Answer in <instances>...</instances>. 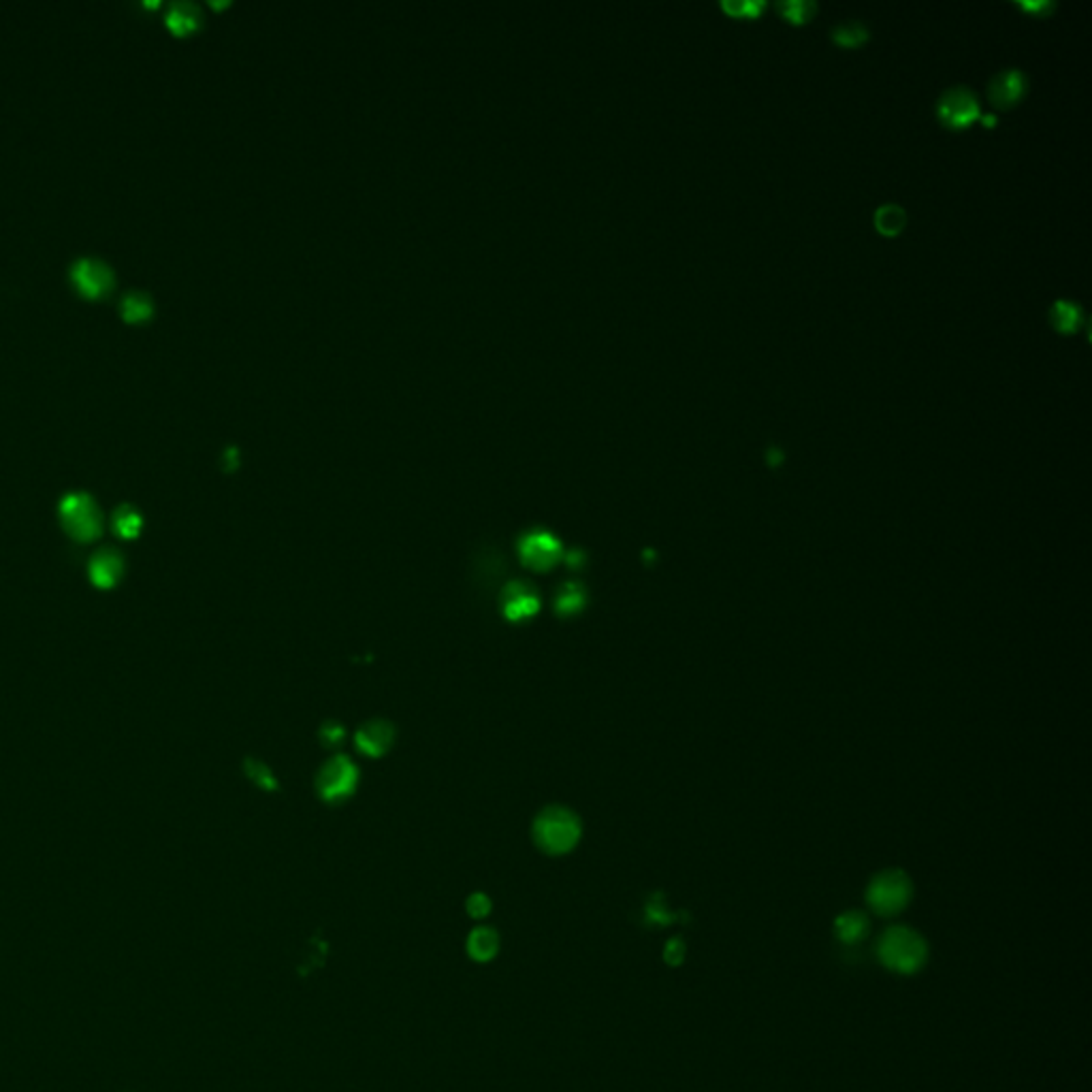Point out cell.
Wrapping results in <instances>:
<instances>
[{"label": "cell", "instance_id": "1", "mask_svg": "<svg viewBox=\"0 0 1092 1092\" xmlns=\"http://www.w3.org/2000/svg\"><path fill=\"white\" fill-rule=\"evenodd\" d=\"M877 960L897 975H915L928 963V943L918 930L890 926L877 939Z\"/></svg>", "mask_w": 1092, "mask_h": 1092}, {"label": "cell", "instance_id": "2", "mask_svg": "<svg viewBox=\"0 0 1092 1092\" xmlns=\"http://www.w3.org/2000/svg\"><path fill=\"white\" fill-rule=\"evenodd\" d=\"M913 898V883L907 873L898 869H888L870 879L867 888V903L882 918H892L905 911Z\"/></svg>", "mask_w": 1092, "mask_h": 1092}, {"label": "cell", "instance_id": "3", "mask_svg": "<svg viewBox=\"0 0 1092 1092\" xmlns=\"http://www.w3.org/2000/svg\"><path fill=\"white\" fill-rule=\"evenodd\" d=\"M61 519L67 533L79 542H90L101 533L97 504L86 493H71L61 504Z\"/></svg>", "mask_w": 1092, "mask_h": 1092}, {"label": "cell", "instance_id": "4", "mask_svg": "<svg viewBox=\"0 0 1092 1092\" xmlns=\"http://www.w3.org/2000/svg\"><path fill=\"white\" fill-rule=\"evenodd\" d=\"M937 115L950 128H964L979 118V102L966 86H951L937 101Z\"/></svg>", "mask_w": 1092, "mask_h": 1092}, {"label": "cell", "instance_id": "5", "mask_svg": "<svg viewBox=\"0 0 1092 1092\" xmlns=\"http://www.w3.org/2000/svg\"><path fill=\"white\" fill-rule=\"evenodd\" d=\"M71 277H73V284L77 286V290L82 292L84 297H90V299L105 295V292L112 290V286H114L112 269H109L105 263L92 261V259L77 261L75 267H73V271H71Z\"/></svg>", "mask_w": 1092, "mask_h": 1092}, {"label": "cell", "instance_id": "6", "mask_svg": "<svg viewBox=\"0 0 1092 1092\" xmlns=\"http://www.w3.org/2000/svg\"><path fill=\"white\" fill-rule=\"evenodd\" d=\"M538 837L542 847L551 849V852H566L576 843L578 826L574 819L566 813H555L551 817H545L538 826Z\"/></svg>", "mask_w": 1092, "mask_h": 1092}, {"label": "cell", "instance_id": "7", "mask_svg": "<svg viewBox=\"0 0 1092 1092\" xmlns=\"http://www.w3.org/2000/svg\"><path fill=\"white\" fill-rule=\"evenodd\" d=\"M1026 75L1018 69H1005L991 79L988 84V97L996 107H1011L1014 102L1022 99L1026 92Z\"/></svg>", "mask_w": 1092, "mask_h": 1092}, {"label": "cell", "instance_id": "8", "mask_svg": "<svg viewBox=\"0 0 1092 1092\" xmlns=\"http://www.w3.org/2000/svg\"><path fill=\"white\" fill-rule=\"evenodd\" d=\"M124 563L114 551H102L90 561V578L101 589H112L120 581Z\"/></svg>", "mask_w": 1092, "mask_h": 1092}, {"label": "cell", "instance_id": "9", "mask_svg": "<svg viewBox=\"0 0 1092 1092\" xmlns=\"http://www.w3.org/2000/svg\"><path fill=\"white\" fill-rule=\"evenodd\" d=\"M870 922L862 911H845L834 920L837 939L845 945H857L869 937Z\"/></svg>", "mask_w": 1092, "mask_h": 1092}, {"label": "cell", "instance_id": "10", "mask_svg": "<svg viewBox=\"0 0 1092 1092\" xmlns=\"http://www.w3.org/2000/svg\"><path fill=\"white\" fill-rule=\"evenodd\" d=\"M167 24L175 34L193 33L201 24V13L193 3H175L167 13Z\"/></svg>", "mask_w": 1092, "mask_h": 1092}, {"label": "cell", "instance_id": "11", "mask_svg": "<svg viewBox=\"0 0 1092 1092\" xmlns=\"http://www.w3.org/2000/svg\"><path fill=\"white\" fill-rule=\"evenodd\" d=\"M497 950H500V939L491 928H476L467 941V951L479 963H487L497 954Z\"/></svg>", "mask_w": 1092, "mask_h": 1092}, {"label": "cell", "instance_id": "12", "mask_svg": "<svg viewBox=\"0 0 1092 1092\" xmlns=\"http://www.w3.org/2000/svg\"><path fill=\"white\" fill-rule=\"evenodd\" d=\"M1050 318H1052V325L1058 329L1062 333H1072L1075 331L1077 327L1082 325L1084 320V314H1082V307L1077 305L1075 302H1069V299H1060L1052 305V312H1050Z\"/></svg>", "mask_w": 1092, "mask_h": 1092}, {"label": "cell", "instance_id": "13", "mask_svg": "<svg viewBox=\"0 0 1092 1092\" xmlns=\"http://www.w3.org/2000/svg\"><path fill=\"white\" fill-rule=\"evenodd\" d=\"M907 222L905 209L897 203H885L875 211V224L883 236H897Z\"/></svg>", "mask_w": 1092, "mask_h": 1092}, {"label": "cell", "instance_id": "14", "mask_svg": "<svg viewBox=\"0 0 1092 1092\" xmlns=\"http://www.w3.org/2000/svg\"><path fill=\"white\" fill-rule=\"evenodd\" d=\"M832 39L841 46H860L869 39V28L857 20H845L832 28Z\"/></svg>", "mask_w": 1092, "mask_h": 1092}, {"label": "cell", "instance_id": "15", "mask_svg": "<svg viewBox=\"0 0 1092 1092\" xmlns=\"http://www.w3.org/2000/svg\"><path fill=\"white\" fill-rule=\"evenodd\" d=\"M142 515L133 508V506H120L114 515V527L122 538H137L142 532Z\"/></svg>", "mask_w": 1092, "mask_h": 1092}, {"label": "cell", "instance_id": "16", "mask_svg": "<svg viewBox=\"0 0 1092 1092\" xmlns=\"http://www.w3.org/2000/svg\"><path fill=\"white\" fill-rule=\"evenodd\" d=\"M122 317L128 322H142L152 317V302L143 292H130L122 302Z\"/></svg>", "mask_w": 1092, "mask_h": 1092}, {"label": "cell", "instance_id": "17", "mask_svg": "<svg viewBox=\"0 0 1092 1092\" xmlns=\"http://www.w3.org/2000/svg\"><path fill=\"white\" fill-rule=\"evenodd\" d=\"M776 9H779L783 18L801 24V21H809L813 18L817 5L813 3V0H779V3H776Z\"/></svg>", "mask_w": 1092, "mask_h": 1092}, {"label": "cell", "instance_id": "18", "mask_svg": "<svg viewBox=\"0 0 1092 1092\" xmlns=\"http://www.w3.org/2000/svg\"><path fill=\"white\" fill-rule=\"evenodd\" d=\"M723 9L736 18H756L764 9L762 0H723Z\"/></svg>", "mask_w": 1092, "mask_h": 1092}, {"label": "cell", "instance_id": "19", "mask_svg": "<svg viewBox=\"0 0 1092 1092\" xmlns=\"http://www.w3.org/2000/svg\"><path fill=\"white\" fill-rule=\"evenodd\" d=\"M685 954H687V948H685L683 939H679V937H674V939H670L668 943H666V948H664V960L668 964H672V966L683 964Z\"/></svg>", "mask_w": 1092, "mask_h": 1092}, {"label": "cell", "instance_id": "20", "mask_svg": "<svg viewBox=\"0 0 1092 1092\" xmlns=\"http://www.w3.org/2000/svg\"><path fill=\"white\" fill-rule=\"evenodd\" d=\"M467 909H470V913L474 915V918H485V915L489 913V900L479 894V897L470 898V905H467Z\"/></svg>", "mask_w": 1092, "mask_h": 1092}, {"label": "cell", "instance_id": "21", "mask_svg": "<svg viewBox=\"0 0 1092 1092\" xmlns=\"http://www.w3.org/2000/svg\"><path fill=\"white\" fill-rule=\"evenodd\" d=\"M1020 5L1024 7L1026 11H1039V13L1052 11V7H1054V5L1050 3V0H1042V3H1039V0H1037V3H1029V0H1022Z\"/></svg>", "mask_w": 1092, "mask_h": 1092}]
</instances>
